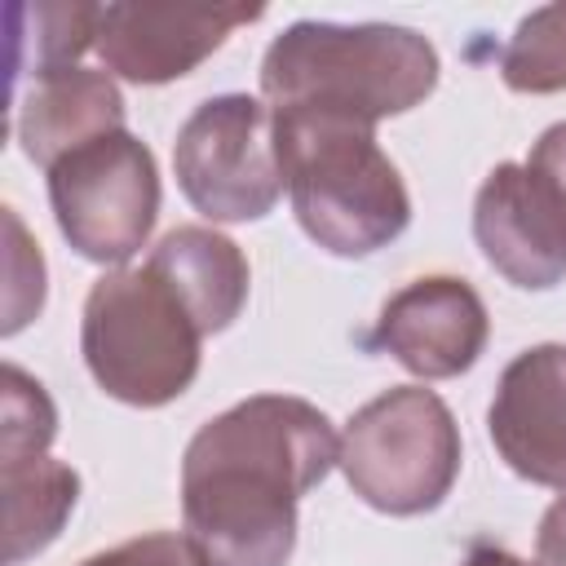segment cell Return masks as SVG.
Wrapping results in <instances>:
<instances>
[{"label": "cell", "instance_id": "19", "mask_svg": "<svg viewBox=\"0 0 566 566\" xmlns=\"http://www.w3.org/2000/svg\"><path fill=\"white\" fill-rule=\"evenodd\" d=\"M80 566H208V562L186 535L150 531V535H133V539H124L106 553H93Z\"/></svg>", "mask_w": 566, "mask_h": 566}, {"label": "cell", "instance_id": "22", "mask_svg": "<svg viewBox=\"0 0 566 566\" xmlns=\"http://www.w3.org/2000/svg\"><path fill=\"white\" fill-rule=\"evenodd\" d=\"M460 566H531V562H522L517 553H509V548H500V544H473Z\"/></svg>", "mask_w": 566, "mask_h": 566}, {"label": "cell", "instance_id": "13", "mask_svg": "<svg viewBox=\"0 0 566 566\" xmlns=\"http://www.w3.org/2000/svg\"><path fill=\"white\" fill-rule=\"evenodd\" d=\"M146 265L181 296L190 318L199 323L203 336L226 332L243 305H248V256L239 252L234 239H226L212 226H177L168 230Z\"/></svg>", "mask_w": 566, "mask_h": 566}, {"label": "cell", "instance_id": "10", "mask_svg": "<svg viewBox=\"0 0 566 566\" xmlns=\"http://www.w3.org/2000/svg\"><path fill=\"white\" fill-rule=\"evenodd\" d=\"M486 336L491 314L473 283L455 274H424L380 305L371 345L420 380H451L482 358Z\"/></svg>", "mask_w": 566, "mask_h": 566}, {"label": "cell", "instance_id": "6", "mask_svg": "<svg viewBox=\"0 0 566 566\" xmlns=\"http://www.w3.org/2000/svg\"><path fill=\"white\" fill-rule=\"evenodd\" d=\"M49 203L62 239L97 265L137 256L159 217V168L128 128L106 133L49 168Z\"/></svg>", "mask_w": 566, "mask_h": 566}, {"label": "cell", "instance_id": "14", "mask_svg": "<svg viewBox=\"0 0 566 566\" xmlns=\"http://www.w3.org/2000/svg\"><path fill=\"white\" fill-rule=\"evenodd\" d=\"M0 486H4V566H22L62 535L80 500V473L53 455H27L0 464Z\"/></svg>", "mask_w": 566, "mask_h": 566}, {"label": "cell", "instance_id": "17", "mask_svg": "<svg viewBox=\"0 0 566 566\" xmlns=\"http://www.w3.org/2000/svg\"><path fill=\"white\" fill-rule=\"evenodd\" d=\"M57 433L53 398L18 363H4V416H0V464L44 455Z\"/></svg>", "mask_w": 566, "mask_h": 566}, {"label": "cell", "instance_id": "3", "mask_svg": "<svg viewBox=\"0 0 566 566\" xmlns=\"http://www.w3.org/2000/svg\"><path fill=\"white\" fill-rule=\"evenodd\" d=\"M283 190L301 230L332 256H371L411 226V195L376 128L323 115L274 111Z\"/></svg>", "mask_w": 566, "mask_h": 566}, {"label": "cell", "instance_id": "9", "mask_svg": "<svg viewBox=\"0 0 566 566\" xmlns=\"http://www.w3.org/2000/svg\"><path fill=\"white\" fill-rule=\"evenodd\" d=\"M261 4H102L97 53L106 75L128 84H168L212 57L226 35L256 22Z\"/></svg>", "mask_w": 566, "mask_h": 566}, {"label": "cell", "instance_id": "11", "mask_svg": "<svg viewBox=\"0 0 566 566\" xmlns=\"http://www.w3.org/2000/svg\"><path fill=\"white\" fill-rule=\"evenodd\" d=\"M486 433L517 478L566 495V345H531L500 371Z\"/></svg>", "mask_w": 566, "mask_h": 566}, {"label": "cell", "instance_id": "4", "mask_svg": "<svg viewBox=\"0 0 566 566\" xmlns=\"http://www.w3.org/2000/svg\"><path fill=\"white\" fill-rule=\"evenodd\" d=\"M199 323L181 296L142 261L106 270L80 318V354L102 394L128 407H164L199 376Z\"/></svg>", "mask_w": 566, "mask_h": 566}, {"label": "cell", "instance_id": "16", "mask_svg": "<svg viewBox=\"0 0 566 566\" xmlns=\"http://www.w3.org/2000/svg\"><path fill=\"white\" fill-rule=\"evenodd\" d=\"M500 80L513 93L566 88V4L531 9L500 53Z\"/></svg>", "mask_w": 566, "mask_h": 566}, {"label": "cell", "instance_id": "8", "mask_svg": "<svg viewBox=\"0 0 566 566\" xmlns=\"http://www.w3.org/2000/svg\"><path fill=\"white\" fill-rule=\"evenodd\" d=\"M473 239L486 265L526 292L566 279V208L526 164H495L473 195Z\"/></svg>", "mask_w": 566, "mask_h": 566}, {"label": "cell", "instance_id": "5", "mask_svg": "<svg viewBox=\"0 0 566 566\" xmlns=\"http://www.w3.org/2000/svg\"><path fill=\"white\" fill-rule=\"evenodd\" d=\"M336 469L376 513H429L460 478V424L433 389L394 385L349 416Z\"/></svg>", "mask_w": 566, "mask_h": 566}, {"label": "cell", "instance_id": "1", "mask_svg": "<svg viewBox=\"0 0 566 566\" xmlns=\"http://www.w3.org/2000/svg\"><path fill=\"white\" fill-rule=\"evenodd\" d=\"M340 460L332 420L292 394H252L186 442L181 522L208 566H287L296 504Z\"/></svg>", "mask_w": 566, "mask_h": 566}, {"label": "cell", "instance_id": "21", "mask_svg": "<svg viewBox=\"0 0 566 566\" xmlns=\"http://www.w3.org/2000/svg\"><path fill=\"white\" fill-rule=\"evenodd\" d=\"M535 566H566V495H557L535 531Z\"/></svg>", "mask_w": 566, "mask_h": 566}, {"label": "cell", "instance_id": "15", "mask_svg": "<svg viewBox=\"0 0 566 566\" xmlns=\"http://www.w3.org/2000/svg\"><path fill=\"white\" fill-rule=\"evenodd\" d=\"M22 22H31V35L13 31L18 40V80L31 75H49V71H62V66H75V57L97 44V18H102V4H27V9H13Z\"/></svg>", "mask_w": 566, "mask_h": 566}, {"label": "cell", "instance_id": "12", "mask_svg": "<svg viewBox=\"0 0 566 566\" xmlns=\"http://www.w3.org/2000/svg\"><path fill=\"white\" fill-rule=\"evenodd\" d=\"M119 128H124V93L106 71L62 66L31 80L13 102V133L22 142V155L44 172L62 155Z\"/></svg>", "mask_w": 566, "mask_h": 566}, {"label": "cell", "instance_id": "18", "mask_svg": "<svg viewBox=\"0 0 566 566\" xmlns=\"http://www.w3.org/2000/svg\"><path fill=\"white\" fill-rule=\"evenodd\" d=\"M4 230H9V261H4L9 265V287H4V327L0 332L13 336L44 305V256L27 239V230H22L13 208H4Z\"/></svg>", "mask_w": 566, "mask_h": 566}, {"label": "cell", "instance_id": "7", "mask_svg": "<svg viewBox=\"0 0 566 566\" xmlns=\"http://www.w3.org/2000/svg\"><path fill=\"white\" fill-rule=\"evenodd\" d=\"M177 186L208 221H261L283 195L274 111L248 93H221L190 111L172 142Z\"/></svg>", "mask_w": 566, "mask_h": 566}, {"label": "cell", "instance_id": "2", "mask_svg": "<svg viewBox=\"0 0 566 566\" xmlns=\"http://www.w3.org/2000/svg\"><path fill=\"white\" fill-rule=\"evenodd\" d=\"M433 84L438 49L394 22L301 18L261 57V97L270 111H323L371 128L420 106Z\"/></svg>", "mask_w": 566, "mask_h": 566}, {"label": "cell", "instance_id": "20", "mask_svg": "<svg viewBox=\"0 0 566 566\" xmlns=\"http://www.w3.org/2000/svg\"><path fill=\"white\" fill-rule=\"evenodd\" d=\"M526 168L539 172L548 181V190L562 199V208H566V119L539 133V142L526 155Z\"/></svg>", "mask_w": 566, "mask_h": 566}]
</instances>
